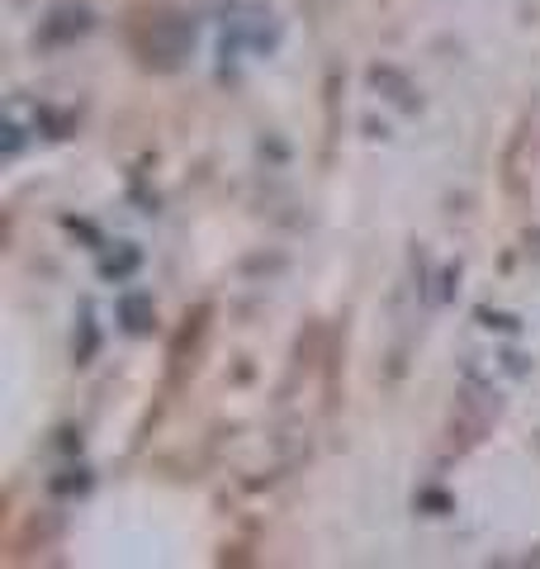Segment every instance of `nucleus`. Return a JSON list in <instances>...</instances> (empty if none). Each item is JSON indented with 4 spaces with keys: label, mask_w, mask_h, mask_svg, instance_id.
I'll return each mask as SVG.
<instances>
[{
    "label": "nucleus",
    "mask_w": 540,
    "mask_h": 569,
    "mask_svg": "<svg viewBox=\"0 0 540 569\" xmlns=\"http://www.w3.org/2000/svg\"><path fill=\"white\" fill-rule=\"evenodd\" d=\"M123 43H129L138 67L176 71L190 58L194 24H190V14H180L171 6H133L129 20H123Z\"/></svg>",
    "instance_id": "1"
},
{
    "label": "nucleus",
    "mask_w": 540,
    "mask_h": 569,
    "mask_svg": "<svg viewBox=\"0 0 540 569\" xmlns=\"http://www.w3.org/2000/svg\"><path fill=\"white\" fill-rule=\"evenodd\" d=\"M527 148H536V123H521L508 157H502V186H508L512 200H527L531 194V181H536V157L527 162Z\"/></svg>",
    "instance_id": "2"
},
{
    "label": "nucleus",
    "mask_w": 540,
    "mask_h": 569,
    "mask_svg": "<svg viewBox=\"0 0 540 569\" xmlns=\"http://www.w3.org/2000/svg\"><path fill=\"white\" fill-rule=\"evenodd\" d=\"M86 29H90V10L71 0V6H58V10L48 14V24H43L39 39L43 43H71V39H81Z\"/></svg>",
    "instance_id": "3"
},
{
    "label": "nucleus",
    "mask_w": 540,
    "mask_h": 569,
    "mask_svg": "<svg viewBox=\"0 0 540 569\" xmlns=\"http://www.w3.org/2000/svg\"><path fill=\"white\" fill-rule=\"evenodd\" d=\"M370 81H374V86H384V91H393L389 100H399L403 110H418V91L408 86L403 71H393V67H374V71H370Z\"/></svg>",
    "instance_id": "4"
},
{
    "label": "nucleus",
    "mask_w": 540,
    "mask_h": 569,
    "mask_svg": "<svg viewBox=\"0 0 540 569\" xmlns=\"http://www.w3.org/2000/svg\"><path fill=\"white\" fill-rule=\"evenodd\" d=\"M119 318H123V328H129V332H148V323L157 318V309H152L148 295H123V299H119Z\"/></svg>",
    "instance_id": "5"
}]
</instances>
